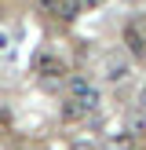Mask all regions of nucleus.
I'll return each mask as SVG.
<instances>
[{"instance_id":"obj_1","label":"nucleus","mask_w":146,"mask_h":150,"mask_svg":"<svg viewBox=\"0 0 146 150\" xmlns=\"http://www.w3.org/2000/svg\"><path fill=\"white\" fill-rule=\"evenodd\" d=\"M66 99L80 103V106L91 114V110H99V88H95V81L73 73V77H66Z\"/></svg>"},{"instance_id":"obj_2","label":"nucleus","mask_w":146,"mask_h":150,"mask_svg":"<svg viewBox=\"0 0 146 150\" xmlns=\"http://www.w3.org/2000/svg\"><path fill=\"white\" fill-rule=\"evenodd\" d=\"M33 73L44 81V84H66V62L51 51H40L33 59Z\"/></svg>"},{"instance_id":"obj_3","label":"nucleus","mask_w":146,"mask_h":150,"mask_svg":"<svg viewBox=\"0 0 146 150\" xmlns=\"http://www.w3.org/2000/svg\"><path fill=\"white\" fill-rule=\"evenodd\" d=\"M124 48H128V55L146 59V15H131L124 22Z\"/></svg>"},{"instance_id":"obj_4","label":"nucleus","mask_w":146,"mask_h":150,"mask_svg":"<svg viewBox=\"0 0 146 150\" xmlns=\"http://www.w3.org/2000/svg\"><path fill=\"white\" fill-rule=\"evenodd\" d=\"M128 73H131V59L124 55V48L110 51V55L102 59V77H106L110 84H117V81H124Z\"/></svg>"},{"instance_id":"obj_5","label":"nucleus","mask_w":146,"mask_h":150,"mask_svg":"<svg viewBox=\"0 0 146 150\" xmlns=\"http://www.w3.org/2000/svg\"><path fill=\"white\" fill-rule=\"evenodd\" d=\"M102 150H135V136L131 132H113L102 139Z\"/></svg>"},{"instance_id":"obj_6","label":"nucleus","mask_w":146,"mask_h":150,"mask_svg":"<svg viewBox=\"0 0 146 150\" xmlns=\"http://www.w3.org/2000/svg\"><path fill=\"white\" fill-rule=\"evenodd\" d=\"M58 114H62V121H80V117H88V110L80 106V103H73V99H66V103H62V110H58Z\"/></svg>"},{"instance_id":"obj_7","label":"nucleus","mask_w":146,"mask_h":150,"mask_svg":"<svg viewBox=\"0 0 146 150\" xmlns=\"http://www.w3.org/2000/svg\"><path fill=\"white\" fill-rule=\"evenodd\" d=\"M62 4L66 0H36V7H40L44 15H51V18H58V22H62Z\"/></svg>"},{"instance_id":"obj_8","label":"nucleus","mask_w":146,"mask_h":150,"mask_svg":"<svg viewBox=\"0 0 146 150\" xmlns=\"http://www.w3.org/2000/svg\"><path fill=\"white\" fill-rule=\"evenodd\" d=\"M11 51V37H7V29H0V55H7Z\"/></svg>"},{"instance_id":"obj_9","label":"nucleus","mask_w":146,"mask_h":150,"mask_svg":"<svg viewBox=\"0 0 146 150\" xmlns=\"http://www.w3.org/2000/svg\"><path fill=\"white\" fill-rule=\"evenodd\" d=\"M139 110H142V114H146V84L139 88Z\"/></svg>"},{"instance_id":"obj_10","label":"nucleus","mask_w":146,"mask_h":150,"mask_svg":"<svg viewBox=\"0 0 146 150\" xmlns=\"http://www.w3.org/2000/svg\"><path fill=\"white\" fill-rule=\"evenodd\" d=\"M80 4H84V7H99L102 0H80Z\"/></svg>"}]
</instances>
